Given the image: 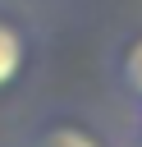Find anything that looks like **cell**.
<instances>
[{"label":"cell","instance_id":"cell-1","mask_svg":"<svg viewBox=\"0 0 142 147\" xmlns=\"http://www.w3.org/2000/svg\"><path fill=\"white\" fill-rule=\"evenodd\" d=\"M27 69V32L18 18L0 14V92H9Z\"/></svg>","mask_w":142,"mask_h":147},{"label":"cell","instance_id":"cell-2","mask_svg":"<svg viewBox=\"0 0 142 147\" xmlns=\"http://www.w3.org/2000/svg\"><path fill=\"white\" fill-rule=\"evenodd\" d=\"M27 147H105V138L82 119H50L27 138Z\"/></svg>","mask_w":142,"mask_h":147},{"label":"cell","instance_id":"cell-3","mask_svg":"<svg viewBox=\"0 0 142 147\" xmlns=\"http://www.w3.org/2000/svg\"><path fill=\"white\" fill-rule=\"evenodd\" d=\"M115 87H119L133 106H142V32L128 37V41L115 51Z\"/></svg>","mask_w":142,"mask_h":147},{"label":"cell","instance_id":"cell-4","mask_svg":"<svg viewBox=\"0 0 142 147\" xmlns=\"http://www.w3.org/2000/svg\"><path fill=\"white\" fill-rule=\"evenodd\" d=\"M133 110H137V138H142V106H133Z\"/></svg>","mask_w":142,"mask_h":147},{"label":"cell","instance_id":"cell-5","mask_svg":"<svg viewBox=\"0 0 142 147\" xmlns=\"http://www.w3.org/2000/svg\"><path fill=\"white\" fill-rule=\"evenodd\" d=\"M133 147H142V138H137V142H133Z\"/></svg>","mask_w":142,"mask_h":147}]
</instances>
